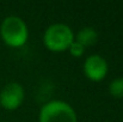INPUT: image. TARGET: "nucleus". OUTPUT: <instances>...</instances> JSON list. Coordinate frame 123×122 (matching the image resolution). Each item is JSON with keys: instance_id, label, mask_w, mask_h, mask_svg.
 <instances>
[{"instance_id": "f257e3e1", "label": "nucleus", "mask_w": 123, "mask_h": 122, "mask_svg": "<svg viewBox=\"0 0 123 122\" xmlns=\"http://www.w3.org/2000/svg\"><path fill=\"white\" fill-rule=\"evenodd\" d=\"M0 35L2 41L10 47L23 45L29 36L25 22L17 16L6 17L0 26Z\"/></svg>"}, {"instance_id": "f03ea898", "label": "nucleus", "mask_w": 123, "mask_h": 122, "mask_svg": "<svg viewBox=\"0 0 123 122\" xmlns=\"http://www.w3.org/2000/svg\"><path fill=\"white\" fill-rule=\"evenodd\" d=\"M73 41L74 36L72 29L63 23H55L49 25L43 36L44 44L53 51H62L68 49Z\"/></svg>"}, {"instance_id": "7ed1b4c3", "label": "nucleus", "mask_w": 123, "mask_h": 122, "mask_svg": "<svg viewBox=\"0 0 123 122\" xmlns=\"http://www.w3.org/2000/svg\"><path fill=\"white\" fill-rule=\"evenodd\" d=\"M40 122H78L74 109L63 101H50L40 111Z\"/></svg>"}, {"instance_id": "20e7f679", "label": "nucleus", "mask_w": 123, "mask_h": 122, "mask_svg": "<svg viewBox=\"0 0 123 122\" xmlns=\"http://www.w3.org/2000/svg\"><path fill=\"white\" fill-rule=\"evenodd\" d=\"M24 101V89L19 83H8L0 91V105L7 110H14Z\"/></svg>"}, {"instance_id": "39448f33", "label": "nucleus", "mask_w": 123, "mask_h": 122, "mask_svg": "<svg viewBox=\"0 0 123 122\" xmlns=\"http://www.w3.org/2000/svg\"><path fill=\"white\" fill-rule=\"evenodd\" d=\"M84 73L88 79L93 81H99L104 79L108 73L106 60L98 54L90 55L84 62Z\"/></svg>"}, {"instance_id": "423d86ee", "label": "nucleus", "mask_w": 123, "mask_h": 122, "mask_svg": "<svg viewBox=\"0 0 123 122\" xmlns=\"http://www.w3.org/2000/svg\"><path fill=\"white\" fill-rule=\"evenodd\" d=\"M98 39V34L97 31L93 29V28H90V26H86V28H82L78 31L77 34V37L75 41L78 43H80L82 47H88V45H92L97 42Z\"/></svg>"}, {"instance_id": "0eeeda50", "label": "nucleus", "mask_w": 123, "mask_h": 122, "mask_svg": "<svg viewBox=\"0 0 123 122\" xmlns=\"http://www.w3.org/2000/svg\"><path fill=\"white\" fill-rule=\"evenodd\" d=\"M109 92L111 96L116 98H122L123 97V78H116L110 83L109 85Z\"/></svg>"}, {"instance_id": "6e6552de", "label": "nucleus", "mask_w": 123, "mask_h": 122, "mask_svg": "<svg viewBox=\"0 0 123 122\" xmlns=\"http://www.w3.org/2000/svg\"><path fill=\"white\" fill-rule=\"evenodd\" d=\"M68 50H69V53H71L73 56H75V58H79V56H81L82 54H84V51H85V48L82 47L80 43H78L77 41H73V42H72V44L69 45Z\"/></svg>"}]
</instances>
